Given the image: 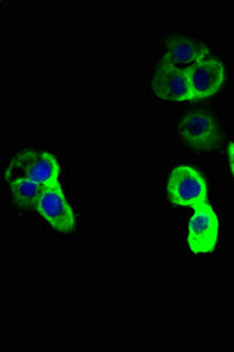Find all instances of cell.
Here are the masks:
<instances>
[{
	"label": "cell",
	"mask_w": 234,
	"mask_h": 352,
	"mask_svg": "<svg viewBox=\"0 0 234 352\" xmlns=\"http://www.w3.org/2000/svg\"><path fill=\"white\" fill-rule=\"evenodd\" d=\"M60 164L44 151H21L14 155L5 170L8 182L18 179L34 181L43 187L59 182Z\"/></svg>",
	"instance_id": "6da1fadb"
},
{
	"label": "cell",
	"mask_w": 234,
	"mask_h": 352,
	"mask_svg": "<svg viewBox=\"0 0 234 352\" xmlns=\"http://www.w3.org/2000/svg\"><path fill=\"white\" fill-rule=\"evenodd\" d=\"M167 194L172 204L196 208L207 204L209 189L202 174L191 166L180 164L172 169L167 180Z\"/></svg>",
	"instance_id": "7a4b0ae2"
},
{
	"label": "cell",
	"mask_w": 234,
	"mask_h": 352,
	"mask_svg": "<svg viewBox=\"0 0 234 352\" xmlns=\"http://www.w3.org/2000/svg\"><path fill=\"white\" fill-rule=\"evenodd\" d=\"M177 129L180 139L198 151L213 148L220 139L218 124L207 113H187L179 119Z\"/></svg>",
	"instance_id": "3957f363"
},
{
	"label": "cell",
	"mask_w": 234,
	"mask_h": 352,
	"mask_svg": "<svg viewBox=\"0 0 234 352\" xmlns=\"http://www.w3.org/2000/svg\"><path fill=\"white\" fill-rule=\"evenodd\" d=\"M194 209L195 214L189 223V248L194 254H209L218 242V217L207 202Z\"/></svg>",
	"instance_id": "277c9868"
},
{
	"label": "cell",
	"mask_w": 234,
	"mask_h": 352,
	"mask_svg": "<svg viewBox=\"0 0 234 352\" xmlns=\"http://www.w3.org/2000/svg\"><path fill=\"white\" fill-rule=\"evenodd\" d=\"M152 89L161 100L182 102L194 99L187 69L165 60L161 61L156 68Z\"/></svg>",
	"instance_id": "5b68a950"
},
{
	"label": "cell",
	"mask_w": 234,
	"mask_h": 352,
	"mask_svg": "<svg viewBox=\"0 0 234 352\" xmlns=\"http://www.w3.org/2000/svg\"><path fill=\"white\" fill-rule=\"evenodd\" d=\"M36 210L59 232H67L74 228L75 215L66 200L59 182L45 187L36 204Z\"/></svg>",
	"instance_id": "8992f818"
},
{
	"label": "cell",
	"mask_w": 234,
	"mask_h": 352,
	"mask_svg": "<svg viewBox=\"0 0 234 352\" xmlns=\"http://www.w3.org/2000/svg\"><path fill=\"white\" fill-rule=\"evenodd\" d=\"M194 99L209 98L218 92L225 81V67L217 58L207 56L187 69Z\"/></svg>",
	"instance_id": "52a82bcc"
},
{
	"label": "cell",
	"mask_w": 234,
	"mask_h": 352,
	"mask_svg": "<svg viewBox=\"0 0 234 352\" xmlns=\"http://www.w3.org/2000/svg\"><path fill=\"white\" fill-rule=\"evenodd\" d=\"M207 54L209 48L207 45L185 36H175L164 45L162 60L167 61L183 69H187L191 65L196 64Z\"/></svg>",
	"instance_id": "ba28073f"
},
{
	"label": "cell",
	"mask_w": 234,
	"mask_h": 352,
	"mask_svg": "<svg viewBox=\"0 0 234 352\" xmlns=\"http://www.w3.org/2000/svg\"><path fill=\"white\" fill-rule=\"evenodd\" d=\"M13 199L23 208H36L45 187L28 179H18L8 182Z\"/></svg>",
	"instance_id": "9c48e42d"
},
{
	"label": "cell",
	"mask_w": 234,
	"mask_h": 352,
	"mask_svg": "<svg viewBox=\"0 0 234 352\" xmlns=\"http://www.w3.org/2000/svg\"><path fill=\"white\" fill-rule=\"evenodd\" d=\"M229 162H230L231 173L234 177V142H232L229 147Z\"/></svg>",
	"instance_id": "30bf717a"
}]
</instances>
